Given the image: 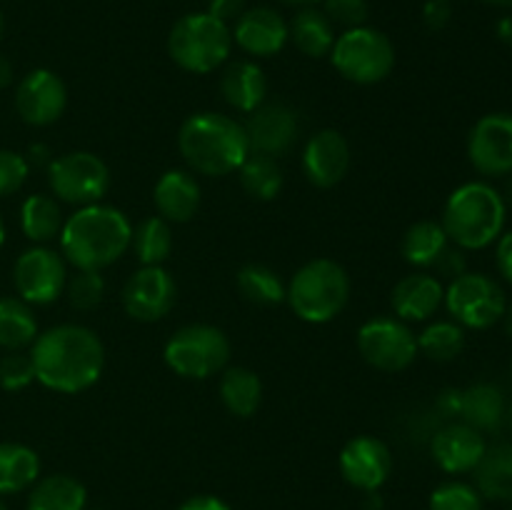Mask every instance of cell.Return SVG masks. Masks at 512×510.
Instances as JSON below:
<instances>
[{
  "label": "cell",
  "instance_id": "23",
  "mask_svg": "<svg viewBox=\"0 0 512 510\" xmlns=\"http://www.w3.org/2000/svg\"><path fill=\"white\" fill-rule=\"evenodd\" d=\"M220 93L230 108L250 115L265 103L268 78H265L263 68L253 60H235L225 68L223 78H220Z\"/></svg>",
  "mask_w": 512,
  "mask_h": 510
},
{
  "label": "cell",
  "instance_id": "20",
  "mask_svg": "<svg viewBox=\"0 0 512 510\" xmlns=\"http://www.w3.org/2000/svg\"><path fill=\"white\" fill-rule=\"evenodd\" d=\"M485 438L480 430L470 428L468 423H450L435 433L433 443H430V453H433L435 463L445 470V473H473L478 463L483 460Z\"/></svg>",
  "mask_w": 512,
  "mask_h": 510
},
{
  "label": "cell",
  "instance_id": "35",
  "mask_svg": "<svg viewBox=\"0 0 512 510\" xmlns=\"http://www.w3.org/2000/svg\"><path fill=\"white\" fill-rule=\"evenodd\" d=\"M465 348V330L455 320H435L418 335V353L435 363H450Z\"/></svg>",
  "mask_w": 512,
  "mask_h": 510
},
{
  "label": "cell",
  "instance_id": "55",
  "mask_svg": "<svg viewBox=\"0 0 512 510\" xmlns=\"http://www.w3.org/2000/svg\"><path fill=\"white\" fill-rule=\"evenodd\" d=\"M505 420H508V425L512 428V405H510L508 410H505Z\"/></svg>",
  "mask_w": 512,
  "mask_h": 510
},
{
  "label": "cell",
  "instance_id": "16",
  "mask_svg": "<svg viewBox=\"0 0 512 510\" xmlns=\"http://www.w3.org/2000/svg\"><path fill=\"white\" fill-rule=\"evenodd\" d=\"M340 473L353 488L375 493L393 473V455L380 438L358 435L340 453Z\"/></svg>",
  "mask_w": 512,
  "mask_h": 510
},
{
  "label": "cell",
  "instance_id": "12",
  "mask_svg": "<svg viewBox=\"0 0 512 510\" xmlns=\"http://www.w3.org/2000/svg\"><path fill=\"white\" fill-rule=\"evenodd\" d=\"M13 283L28 305H50L63 295L68 283L65 258L53 248L35 245L20 253L13 268Z\"/></svg>",
  "mask_w": 512,
  "mask_h": 510
},
{
  "label": "cell",
  "instance_id": "41",
  "mask_svg": "<svg viewBox=\"0 0 512 510\" xmlns=\"http://www.w3.org/2000/svg\"><path fill=\"white\" fill-rule=\"evenodd\" d=\"M30 165L15 150H0V198L18 193L23 183L28 180Z\"/></svg>",
  "mask_w": 512,
  "mask_h": 510
},
{
  "label": "cell",
  "instance_id": "49",
  "mask_svg": "<svg viewBox=\"0 0 512 510\" xmlns=\"http://www.w3.org/2000/svg\"><path fill=\"white\" fill-rule=\"evenodd\" d=\"M498 38L503 40V43L512 45V15H505L498 23Z\"/></svg>",
  "mask_w": 512,
  "mask_h": 510
},
{
  "label": "cell",
  "instance_id": "40",
  "mask_svg": "<svg viewBox=\"0 0 512 510\" xmlns=\"http://www.w3.org/2000/svg\"><path fill=\"white\" fill-rule=\"evenodd\" d=\"M323 13L328 20L340 28H360L368 20V0H323Z\"/></svg>",
  "mask_w": 512,
  "mask_h": 510
},
{
  "label": "cell",
  "instance_id": "6",
  "mask_svg": "<svg viewBox=\"0 0 512 510\" xmlns=\"http://www.w3.org/2000/svg\"><path fill=\"white\" fill-rule=\"evenodd\" d=\"M233 30L220 18L205 13L183 15L168 35V53L178 68L205 75L230 58Z\"/></svg>",
  "mask_w": 512,
  "mask_h": 510
},
{
  "label": "cell",
  "instance_id": "56",
  "mask_svg": "<svg viewBox=\"0 0 512 510\" xmlns=\"http://www.w3.org/2000/svg\"><path fill=\"white\" fill-rule=\"evenodd\" d=\"M0 38H3V13H0Z\"/></svg>",
  "mask_w": 512,
  "mask_h": 510
},
{
  "label": "cell",
  "instance_id": "50",
  "mask_svg": "<svg viewBox=\"0 0 512 510\" xmlns=\"http://www.w3.org/2000/svg\"><path fill=\"white\" fill-rule=\"evenodd\" d=\"M280 3L295 5V8H315V5L323 3V0H280Z\"/></svg>",
  "mask_w": 512,
  "mask_h": 510
},
{
  "label": "cell",
  "instance_id": "46",
  "mask_svg": "<svg viewBox=\"0 0 512 510\" xmlns=\"http://www.w3.org/2000/svg\"><path fill=\"white\" fill-rule=\"evenodd\" d=\"M178 510H233L225 500L215 498V495H195V498L185 500Z\"/></svg>",
  "mask_w": 512,
  "mask_h": 510
},
{
  "label": "cell",
  "instance_id": "18",
  "mask_svg": "<svg viewBox=\"0 0 512 510\" xmlns=\"http://www.w3.org/2000/svg\"><path fill=\"white\" fill-rule=\"evenodd\" d=\"M350 145L338 130L315 133L303 150V173L315 188H335L348 175Z\"/></svg>",
  "mask_w": 512,
  "mask_h": 510
},
{
  "label": "cell",
  "instance_id": "48",
  "mask_svg": "<svg viewBox=\"0 0 512 510\" xmlns=\"http://www.w3.org/2000/svg\"><path fill=\"white\" fill-rule=\"evenodd\" d=\"M10 83H13V63L0 55V88H8Z\"/></svg>",
  "mask_w": 512,
  "mask_h": 510
},
{
  "label": "cell",
  "instance_id": "24",
  "mask_svg": "<svg viewBox=\"0 0 512 510\" xmlns=\"http://www.w3.org/2000/svg\"><path fill=\"white\" fill-rule=\"evenodd\" d=\"M505 395L498 385L493 383H475L468 390H463L460 398V418L470 428L480 433H495L505 423Z\"/></svg>",
  "mask_w": 512,
  "mask_h": 510
},
{
  "label": "cell",
  "instance_id": "26",
  "mask_svg": "<svg viewBox=\"0 0 512 510\" xmlns=\"http://www.w3.org/2000/svg\"><path fill=\"white\" fill-rule=\"evenodd\" d=\"M88 490L73 475H48L35 480L28 495V510H83Z\"/></svg>",
  "mask_w": 512,
  "mask_h": 510
},
{
  "label": "cell",
  "instance_id": "47",
  "mask_svg": "<svg viewBox=\"0 0 512 510\" xmlns=\"http://www.w3.org/2000/svg\"><path fill=\"white\" fill-rule=\"evenodd\" d=\"M460 398H463V390H445L438 400V408L445 418H458L460 415Z\"/></svg>",
  "mask_w": 512,
  "mask_h": 510
},
{
  "label": "cell",
  "instance_id": "42",
  "mask_svg": "<svg viewBox=\"0 0 512 510\" xmlns=\"http://www.w3.org/2000/svg\"><path fill=\"white\" fill-rule=\"evenodd\" d=\"M208 13L223 23H230L245 13V0H208Z\"/></svg>",
  "mask_w": 512,
  "mask_h": 510
},
{
  "label": "cell",
  "instance_id": "3",
  "mask_svg": "<svg viewBox=\"0 0 512 510\" xmlns=\"http://www.w3.org/2000/svg\"><path fill=\"white\" fill-rule=\"evenodd\" d=\"M178 150L190 170L223 178L243 165L250 143L245 125L238 120L220 113H195L180 125Z\"/></svg>",
  "mask_w": 512,
  "mask_h": 510
},
{
  "label": "cell",
  "instance_id": "8",
  "mask_svg": "<svg viewBox=\"0 0 512 510\" xmlns=\"http://www.w3.org/2000/svg\"><path fill=\"white\" fill-rule=\"evenodd\" d=\"M330 60L333 68L350 83L375 85L393 73L395 48L385 33L360 25L335 38Z\"/></svg>",
  "mask_w": 512,
  "mask_h": 510
},
{
  "label": "cell",
  "instance_id": "7",
  "mask_svg": "<svg viewBox=\"0 0 512 510\" xmlns=\"http://www.w3.org/2000/svg\"><path fill=\"white\" fill-rule=\"evenodd\" d=\"M163 358L168 368L180 378L205 380L225 370L230 360V340L215 325H183L168 338Z\"/></svg>",
  "mask_w": 512,
  "mask_h": 510
},
{
  "label": "cell",
  "instance_id": "2",
  "mask_svg": "<svg viewBox=\"0 0 512 510\" xmlns=\"http://www.w3.org/2000/svg\"><path fill=\"white\" fill-rule=\"evenodd\" d=\"M133 240V225L113 205L78 208L60 230V255L78 270H103L123 258Z\"/></svg>",
  "mask_w": 512,
  "mask_h": 510
},
{
  "label": "cell",
  "instance_id": "51",
  "mask_svg": "<svg viewBox=\"0 0 512 510\" xmlns=\"http://www.w3.org/2000/svg\"><path fill=\"white\" fill-rule=\"evenodd\" d=\"M503 323H505V330H508V335L512 338V303L505 308V315H503Z\"/></svg>",
  "mask_w": 512,
  "mask_h": 510
},
{
  "label": "cell",
  "instance_id": "21",
  "mask_svg": "<svg viewBox=\"0 0 512 510\" xmlns=\"http://www.w3.org/2000/svg\"><path fill=\"white\" fill-rule=\"evenodd\" d=\"M445 300V288L435 275L413 273L405 275L393 288L390 303H393L395 315L403 323H423L433 318Z\"/></svg>",
  "mask_w": 512,
  "mask_h": 510
},
{
  "label": "cell",
  "instance_id": "38",
  "mask_svg": "<svg viewBox=\"0 0 512 510\" xmlns=\"http://www.w3.org/2000/svg\"><path fill=\"white\" fill-rule=\"evenodd\" d=\"M430 510H483V495L473 485L450 480L433 490Z\"/></svg>",
  "mask_w": 512,
  "mask_h": 510
},
{
  "label": "cell",
  "instance_id": "10",
  "mask_svg": "<svg viewBox=\"0 0 512 510\" xmlns=\"http://www.w3.org/2000/svg\"><path fill=\"white\" fill-rule=\"evenodd\" d=\"M443 303L455 323L473 330L493 328L498 320H503L505 308H508L503 288L493 278L483 273H468V270L450 280Z\"/></svg>",
  "mask_w": 512,
  "mask_h": 510
},
{
  "label": "cell",
  "instance_id": "17",
  "mask_svg": "<svg viewBox=\"0 0 512 510\" xmlns=\"http://www.w3.org/2000/svg\"><path fill=\"white\" fill-rule=\"evenodd\" d=\"M250 153L278 158L285 155L298 140V115L285 103H263L253 110L245 123Z\"/></svg>",
  "mask_w": 512,
  "mask_h": 510
},
{
  "label": "cell",
  "instance_id": "32",
  "mask_svg": "<svg viewBox=\"0 0 512 510\" xmlns=\"http://www.w3.org/2000/svg\"><path fill=\"white\" fill-rule=\"evenodd\" d=\"M38 338V320L25 300L0 298V348L23 350Z\"/></svg>",
  "mask_w": 512,
  "mask_h": 510
},
{
  "label": "cell",
  "instance_id": "37",
  "mask_svg": "<svg viewBox=\"0 0 512 510\" xmlns=\"http://www.w3.org/2000/svg\"><path fill=\"white\" fill-rule=\"evenodd\" d=\"M65 295L75 310H93L105 298V280L98 270H78L65 283Z\"/></svg>",
  "mask_w": 512,
  "mask_h": 510
},
{
  "label": "cell",
  "instance_id": "5",
  "mask_svg": "<svg viewBox=\"0 0 512 510\" xmlns=\"http://www.w3.org/2000/svg\"><path fill=\"white\" fill-rule=\"evenodd\" d=\"M350 298V278L343 265L328 258L305 263L290 280L285 300L305 323L323 325L343 313Z\"/></svg>",
  "mask_w": 512,
  "mask_h": 510
},
{
  "label": "cell",
  "instance_id": "4",
  "mask_svg": "<svg viewBox=\"0 0 512 510\" xmlns=\"http://www.w3.org/2000/svg\"><path fill=\"white\" fill-rule=\"evenodd\" d=\"M508 208L493 185L473 180L450 193L440 225L463 250H483L503 235Z\"/></svg>",
  "mask_w": 512,
  "mask_h": 510
},
{
  "label": "cell",
  "instance_id": "14",
  "mask_svg": "<svg viewBox=\"0 0 512 510\" xmlns=\"http://www.w3.org/2000/svg\"><path fill=\"white\" fill-rule=\"evenodd\" d=\"M178 285L163 265H143L123 288V308L140 323H155L173 310Z\"/></svg>",
  "mask_w": 512,
  "mask_h": 510
},
{
  "label": "cell",
  "instance_id": "39",
  "mask_svg": "<svg viewBox=\"0 0 512 510\" xmlns=\"http://www.w3.org/2000/svg\"><path fill=\"white\" fill-rule=\"evenodd\" d=\"M35 380V368L30 355H23L20 350H10L0 360V388L5 390H23Z\"/></svg>",
  "mask_w": 512,
  "mask_h": 510
},
{
  "label": "cell",
  "instance_id": "54",
  "mask_svg": "<svg viewBox=\"0 0 512 510\" xmlns=\"http://www.w3.org/2000/svg\"><path fill=\"white\" fill-rule=\"evenodd\" d=\"M3 243H5V223L3 218H0V248H3Z\"/></svg>",
  "mask_w": 512,
  "mask_h": 510
},
{
  "label": "cell",
  "instance_id": "31",
  "mask_svg": "<svg viewBox=\"0 0 512 510\" xmlns=\"http://www.w3.org/2000/svg\"><path fill=\"white\" fill-rule=\"evenodd\" d=\"M63 213H60L58 200L50 195H30L20 208V228H23L25 238L33 243H50V240L60 238L63 230Z\"/></svg>",
  "mask_w": 512,
  "mask_h": 510
},
{
  "label": "cell",
  "instance_id": "19",
  "mask_svg": "<svg viewBox=\"0 0 512 510\" xmlns=\"http://www.w3.org/2000/svg\"><path fill=\"white\" fill-rule=\"evenodd\" d=\"M233 43H238L240 50L255 58H270L278 55L288 43V23L283 15L273 8H250L235 20Z\"/></svg>",
  "mask_w": 512,
  "mask_h": 510
},
{
  "label": "cell",
  "instance_id": "45",
  "mask_svg": "<svg viewBox=\"0 0 512 510\" xmlns=\"http://www.w3.org/2000/svg\"><path fill=\"white\" fill-rule=\"evenodd\" d=\"M435 268H440L445 275H450V278H458V275L465 273L463 253H460V250H450L448 248L443 253V258L438 260V265H435Z\"/></svg>",
  "mask_w": 512,
  "mask_h": 510
},
{
  "label": "cell",
  "instance_id": "28",
  "mask_svg": "<svg viewBox=\"0 0 512 510\" xmlns=\"http://www.w3.org/2000/svg\"><path fill=\"white\" fill-rule=\"evenodd\" d=\"M448 233L435 220H418L410 225L403 235V258L415 268H433L443 258L445 250L450 248Z\"/></svg>",
  "mask_w": 512,
  "mask_h": 510
},
{
  "label": "cell",
  "instance_id": "22",
  "mask_svg": "<svg viewBox=\"0 0 512 510\" xmlns=\"http://www.w3.org/2000/svg\"><path fill=\"white\" fill-rule=\"evenodd\" d=\"M155 210L168 223H188L200 208V185L188 170H168L153 188Z\"/></svg>",
  "mask_w": 512,
  "mask_h": 510
},
{
  "label": "cell",
  "instance_id": "25",
  "mask_svg": "<svg viewBox=\"0 0 512 510\" xmlns=\"http://www.w3.org/2000/svg\"><path fill=\"white\" fill-rule=\"evenodd\" d=\"M288 40L308 58H325L335 45V25L318 8H300L288 23Z\"/></svg>",
  "mask_w": 512,
  "mask_h": 510
},
{
  "label": "cell",
  "instance_id": "29",
  "mask_svg": "<svg viewBox=\"0 0 512 510\" xmlns=\"http://www.w3.org/2000/svg\"><path fill=\"white\" fill-rule=\"evenodd\" d=\"M220 400L235 418H250L263 400V383L248 368H240V365L225 368L223 378H220Z\"/></svg>",
  "mask_w": 512,
  "mask_h": 510
},
{
  "label": "cell",
  "instance_id": "30",
  "mask_svg": "<svg viewBox=\"0 0 512 510\" xmlns=\"http://www.w3.org/2000/svg\"><path fill=\"white\" fill-rule=\"evenodd\" d=\"M38 475L40 458L33 448L20 443H0V495L30 488Z\"/></svg>",
  "mask_w": 512,
  "mask_h": 510
},
{
  "label": "cell",
  "instance_id": "36",
  "mask_svg": "<svg viewBox=\"0 0 512 510\" xmlns=\"http://www.w3.org/2000/svg\"><path fill=\"white\" fill-rule=\"evenodd\" d=\"M238 290L245 300L255 305H278L285 300V285L275 270L268 265L250 263L240 268L238 273Z\"/></svg>",
  "mask_w": 512,
  "mask_h": 510
},
{
  "label": "cell",
  "instance_id": "27",
  "mask_svg": "<svg viewBox=\"0 0 512 510\" xmlns=\"http://www.w3.org/2000/svg\"><path fill=\"white\" fill-rule=\"evenodd\" d=\"M473 473L480 495L512 503V443H500L485 450Z\"/></svg>",
  "mask_w": 512,
  "mask_h": 510
},
{
  "label": "cell",
  "instance_id": "33",
  "mask_svg": "<svg viewBox=\"0 0 512 510\" xmlns=\"http://www.w3.org/2000/svg\"><path fill=\"white\" fill-rule=\"evenodd\" d=\"M130 248L143 265H163L173 253V228L160 215H150L133 228Z\"/></svg>",
  "mask_w": 512,
  "mask_h": 510
},
{
  "label": "cell",
  "instance_id": "52",
  "mask_svg": "<svg viewBox=\"0 0 512 510\" xmlns=\"http://www.w3.org/2000/svg\"><path fill=\"white\" fill-rule=\"evenodd\" d=\"M503 200H505V208H512V173H510V178H508V185H505Z\"/></svg>",
  "mask_w": 512,
  "mask_h": 510
},
{
  "label": "cell",
  "instance_id": "53",
  "mask_svg": "<svg viewBox=\"0 0 512 510\" xmlns=\"http://www.w3.org/2000/svg\"><path fill=\"white\" fill-rule=\"evenodd\" d=\"M485 3L495 5V8H505V10H512V0H485Z\"/></svg>",
  "mask_w": 512,
  "mask_h": 510
},
{
  "label": "cell",
  "instance_id": "57",
  "mask_svg": "<svg viewBox=\"0 0 512 510\" xmlns=\"http://www.w3.org/2000/svg\"><path fill=\"white\" fill-rule=\"evenodd\" d=\"M0 510H8V508H5V503H3V500H0Z\"/></svg>",
  "mask_w": 512,
  "mask_h": 510
},
{
  "label": "cell",
  "instance_id": "15",
  "mask_svg": "<svg viewBox=\"0 0 512 510\" xmlns=\"http://www.w3.org/2000/svg\"><path fill=\"white\" fill-rule=\"evenodd\" d=\"M68 105V88L53 70H30L15 90V110L28 125H53Z\"/></svg>",
  "mask_w": 512,
  "mask_h": 510
},
{
  "label": "cell",
  "instance_id": "34",
  "mask_svg": "<svg viewBox=\"0 0 512 510\" xmlns=\"http://www.w3.org/2000/svg\"><path fill=\"white\" fill-rule=\"evenodd\" d=\"M240 185L248 195L255 200H273L278 198L283 190V170H280L278 160L270 155L250 153L238 168Z\"/></svg>",
  "mask_w": 512,
  "mask_h": 510
},
{
  "label": "cell",
  "instance_id": "43",
  "mask_svg": "<svg viewBox=\"0 0 512 510\" xmlns=\"http://www.w3.org/2000/svg\"><path fill=\"white\" fill-rule=\"evenodd\" d=\"M495 263H498L500 275L512 285V233L498 238V250H495Z\"/></svg>",
  "mask_w": 512,
  "mask_h": 510
},
{
  "label": "cell",
  "instance_id": "13",
  "mask_svg": "<svg viewBox=\"0 0 512 510\" xmlns=\"http://www.w3.org/2000/svg\"><path fill=\"white\" fill-rule=\"evenodd\" d=\"M468 158L485 178L512 173V113L483 115L468 135Z\"/></svg>",
  "mask_w": 512,
  "mask_h": 510
},
{
  "label": "cell",
  "instance_id": "11",
  "mask_svg": "<svg viewBox=\"0 0 512 510\" xmlns=\"http://www.w3.org/2000/svg\"><path fill=\"white\" fill-rule=\"evenodd\" d=\"M358 350L365 363L385 373L410 368L418 355V335L400 318H370L358 330Z\"/></svg>",
  "mask_w": 512,
  "mask_h": 510
},
{
  "label": "cell",
  "instance_id": "9",
  "mask_svg": "<svg viewBox=\"0 0 512 510\" xmlns=\"http://www.w3.org/2000/svg\"><path fill=\"white\" fill-rule=\"evenodd\" d=\"M48 183L55 198L85 208L105 198L110 190V168L95 153L75 150L50 160Z\"/></svg>",
  "mask_w": 512,
  "mask_h": 510
},
{
  "label": "cell",
  "instance_id": "44",
  "mask_svg": "<svg viewBox=\"0 0 512 510\" xmlns=\"http://www.w3.org/2000/svg\"><path fill=\"white\" fill-rule=\"evenodd\" d=\"M450 20V8H448V0H430L428 5H425V23L430 25V28H443V25H448Z\"/></svg>",
  "mask_w": 512,
  "mask_h": 510
},
{
  "label": "cell",
  "instance_id": "1",
  "mask_svg": "<svg viewBox=\"0 0 512 510\" xmlns=\"http://www.w3.org/2000/svg\"><path fill=\"white\" fill-rule=\"evenodd\" d=\"M35 380L55 393L75 395L93 388L105 368V348L85 325H55L40 333L30 348Z\"/></svg>",
  "mask_w": 512,
  "mask_h": 510
}]
</instances>
